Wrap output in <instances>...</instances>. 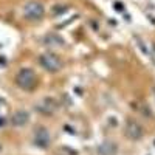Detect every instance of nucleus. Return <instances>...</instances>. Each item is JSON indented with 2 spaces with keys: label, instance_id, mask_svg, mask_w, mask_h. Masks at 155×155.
<instances>
[{
  "label": "nucleus",
  "instance_id": "f257e3e1",
  "mask_svg": "<svg viewBox=\"0 0 155 155\" xmlns=\"http://www.w3.org/2000/svg\"><path fill=\"white\" fill-rule=\"evenodd\" d=\"M16 82L22 90H33L37 84V74L31 68H20L16 74Z\"/></svg>",
  "mask_w": 155,
  "mask_h": 155
},
{
  "label": "nucleus",
  "instance_id": "f03ea898",
  "mask_svg": "<svg viewBox=\"0 0 155 155\" xmlns=\"http://www.w3.org/2000/svg\"><path fill=\"white\" fill-rule=\"evenodd\" d=\"M39 64H41V67L50 73H56L62 68V62L61 59L53 54V53H44L41 58H39Z\"/></svg>",
  "mask_w": 155,
  "mask_h": 155
},
{
  "label": "nucleus",
  "instance_id": "7ed1b4c3",
  "mask_svg": "<svg viewBox=\"0 0 155 155\" xmlns=\"http://www.w3.org/2000/svg\"><path fill=\"white\" fill-rule=\"evenodd\" d=\"M44 14H45L44 6L39 2H36V0H31V2L25 3V6H23V16L28 20H41L44 17Z\"/></svg>",
  "mask_w": 155,
  "mask_h": 155
},
{
  "label": "nucleus",
  "instance_id": "20e7f679",
  "mask_svg": "<svg viewBox=\"0 0 155 155\" xmlns=\"http://www.w3.org/2000/svg\"><path fill=\"white\" fill-rule=\"evenodd\" d=\"M124 132H126V137L130 138V140H140L143 137V127H141L137 121L134 120H129L126 127H124Z\"/></svg>",
  "mask_w": 155,
  "mask_h": 155
},
{
  "label": "nucleus",
  "instance_id": "39448f33",
  "mask_svg": "<svg viewBox=\"0 0 155 155\" xmlns=\"http://www.w3.org/2000/svg\"><path fill=\"white\" fill-rule=\"evenodd\" d=\"M37 110L41 113H45V115H53L58 110V102L53 98H44L37 104Z\"/></svg>",
  "mask_w": 155,
  "mask_h": 155
},
{
  "label": "nucleus",
  "instance_id": "423d86ee",
  "mask_svg": "<svg viewBox=\"0 0 155 155\" xmlns=\"http://www.w3.org/2000/svg\"><path fill=\"white\" fill-rule=\"evenodd\" d=\"M34 143L39 147H48L50 146V134L45 130V129H39L34 135Z\"/></svg>",
  "mask_w": 155,
  "mask_h": 155
},
{
  "label": "nucleus",
  "instance_id": "0eeeda50",
  "mask_svg": "<svg viewBox=\"0 0 155 155\" xmlns=\"http://www.w3.org/2000/svg\"><path fill=\"white\" fill-rule=\"evenodd\" d=\"M28 120H30V115H28V112H25V110H17V112H14V115L11 116V124L12 126H25L28 123Z\"/></svg>",
  "mask_w": 155,
  "mask_h": 155
},
{
  "label": "nucleus",
  "instance_id": "6e6552de",
  "mask_svg": "<svg viewBox=\"0 0 155 155\" xmlns=\"http://www.w3.org/2000/svg\"><path fill=\"white\" fill-rule=\"evenodd\" d=\"M115 152H116V147L112 143H106V144H102L99 147V153L101 155H115Z\"/></svg>",
  "mask_w": 155,
  "mask_h": 155
},
{
  "label": "nucleus",
  "instance_id": "1a4fd4ad",
  "mask_svg": "<svg viewBox=\"0 0 155 155\" xmlns=\"http://www.w3.org/2000/svg\"><path fill=\"white\" fill-rule=\"evenodd\" d=\"M47 42H51L53 45H64V41L59 36H47Z\"/></svg>",
  "mask_w": 155,
  "mask_h": 155
},
{
  "label": "nucleus",
  "instance_id": "9d476101",
  "mask_svg": "<svg viewBox=\"0 0 155 155\" xmlns=\"http://www.w3.org/2000/svg\"><path fill=\"white\" fill-rule=\"evenodd\" d=\"M65 9H67V6H54L53 12L54 14H62V11H65Z\"/></svg>",
  "mask_w": 155,
  "mask_h": 155
},
{
  "label": "nucleus",
  "instance_id": "9b49d317",
  "mask_svg": "<svg viewBox=\"0 0 155 155\" xmlns=\"http://www.w3.org/2000/svg\"><path fill=\"white\" fill-rule=\"evenodd\" d=\"M0 149H2V146H0Z\"/></svg>",
  "mask_w": 155,
  "mask_h": 155
}]
</instances>
